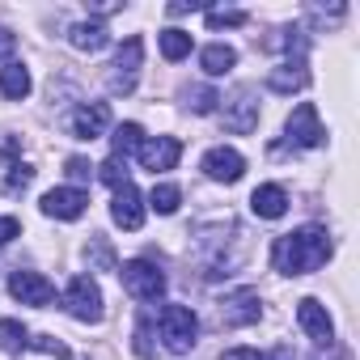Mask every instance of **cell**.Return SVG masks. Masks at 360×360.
I'll use <instances>...</instances> for the list:
<instances>
[{
    "instance_id": "cell-1",
    "label": "cell",
    "mask_w": 360,
    "mask_h": 360,
    "mask_svg": "<svg viewBox=\"0 0 360 360\" xmlns=\"http://www.w3.org/2000/svg\"><path fill=\"white\" fill-rule=\"evenodd\" d=\"M335 255V242L322 225H305V229H292L284 238H276L271 246V267L280 276H309L318 271L326 259Z\"/></svg>"
},
{
    "instance_id": "cell-2",
    "label": "cell",
    "mask_w": 360,
    "mask_h": 360,
    "mask_svg": "<svg viewBox=\"0 0 360 360\" xmlns=\"http://www.w3.org/2000/svg\"><path fill=\"white\" fill-rule=\"evenodd\" d=\"M157 326H161V343H165L174 356H183V352H191V347H195L200 318H195L187 305H165V309H161V318H157Z\"/></svg>"
},
{
    "instance_id": "cell-3",
    "label": "cell",
    "mask_w": 360,
    "mask_h": 360,
    "mask_svg": "<svg viewBox=\"0 0 360 360\" xmlns=\"http://www.w3.org/2000/svg\"><path fill=\"white\" fill-rule=\"evenodd\" d=\"M64 309L77 322H102V288L89 276H72L64 288Z\"/></svg>"
},
{
    "instance_id": "cell-4",
    "label": "cell",
    "mask_w": 360,
    "mask_h": 360,
    "mask_svg": "<svg viewBox=\"0 0 360 360\" xmlns=\"http://www.w3.org/2000/svg\"><path fill=\"white\" fill-rule=\"evenodd\" d=\"M119 280H123L127 297H136V301H157V297L165 292V276H161L148 259H131V263H123V267H119Z\"/></svg>"
},
{
    "instance_id": "cell-5",
    "label": "cell",
    "mask_w": 360,
    "mask_h": 360,
    "mask_svg": "<svg viewBox=\"0 0 360 360\" xmlns=\"http://www.w3.org/2000/svg\"><path fill=\"white\" fill-rule=\"evenodd\" d=\"M140 64H144V43L131 34L123 47H119V56H115V64H110V77H106V85H110V94H131L136 89V77H140Z\"/></svg>"
},
{
    "instance_id": "cell-6",
    "label": "cell",
    "mask_w": 360,
    "mask_h": 360,
    "mask_svg": "<svg viewBox=\"0 0 360 360\" xmlns=\"http://www.w3.org/2000/svg\"><path fill=\"white\" fill-rule=\"evenodd\" d=\"M221 102H225V98H221ZM225 127H229L233 136H246V131L259 127V89H255V85L233 89V98L225 102Z\"/></svg>"
},
{
    "instance_id": "cell-7",
    "label": "cell",
    "mask_w": 360,
    "mask_h": 360,
    "mask_svg": "<svg viewBox=\"0 0 360 360\" xmlns=\"http://www.w3.org/2000/svg\"><path fill=\"white\" fill-rule=\"evenodd\" d=\"M9 292H13V301L39 305V309H47L56 301V284L47 276H39V271H13L9 276Z\"/></svg>"
},
{
    "instance_id": "cell-8",
    "label": "cell",
    "mask_w": 360,
    "mask_h": 360,
    "mask_svg": "<svg viewBox=\"0 0 360 360\" xmlns=\"http://www.w3.org/2000/svg\"><path fill=\"white\" fill-rule=\"evenodd\" d=\"M263 318V301L255 288H238L221 301V326H255Z\"/></svg>"
},
{
    "instance_id": "cell-9",
    "label": "cell",
    "mask_w": 360,
    "mask_h": 360,
    "mask_svg": "<svg viewBox=\"0 0 360 360\" xmlns=\"http://www.w3.org/2000/svg\"><path fill=\"white\" fill-rule=\"evenodd\" d=\"M284 131H288V140H292L297 148H318V144H322V123H318V106H314V102H301V106H297V110L288 115Z\"/></svg>"
},
{
    "instance_id": "cell-10",
    "label": "cell",
    "mask_w": 360,
    "mask_h": 360,
    "mask_svg": "<svg viewBox=\"0 0 360 360\" xmlns=\"http://www.w3.org/2000/svg\"><path fill=\"white\" fill-rule=\"evenodd\" d=\"M297 322H301V330L314 339V343H335V322H330V314H326V305L318 301V297H305V301H297Z\"/></svg>"
},
{
    "instance_id": "cell-11",
    "label": "cell",
    "mask_w": 360,
    "mask_h": 360,
    "mask_svg": "<svg viewBox=\"0 0 360 360\" xmlns=\"http://www.w3.org/2000/svg\"><path fill=\"white\" fill-rule=\"evenodd\" d=\"M204 174L212 178V183H238V178L246 174V157L238 148H208L204 153Z\"/></svg>"
},
{
    "instance_id": "cell-12",
    "label": "cell",
    "mask_w": 360,
    "mask_h": 360,
    "mask_svg": "<svg viewBox=\"0 0 360 360\" xmlns=\"http://www.w3.org/2000/svg\"><path fill=\"white\" fill-rule=\"evenodd\" d=\"M85 204H89V195L81 187H56V191L43 195V212L51 221H77L85 212Z\"/></svg>"
},
{
    "instance_id": "cell-13",
    "label": "cell",
    "mask_w": 360,
    "mask_h": 360,
    "mask_svg": "<svg viewBox=\"0 0 360 360\" xmlns=\"http://www.w3.org/2000/svg\"><path fill=\"white\" fill-rule=\"evenodd\" d=\"M178 157H183V140H174V136H157V140H144L140 144V165L144 169H174Z\"/></svg>"
},
{
    "instance_id": "cell-14",
    "label": "cell",
    "mask_w": 360,
    "mask_h": 360,
    "mask_svg": "<svg viewBox=\"0 0 360 360\" xmlns=\"http://www.w3.org/2000/svg\"><path fill=\"white\" fill-rule=\"evenodd\" d=\"M110 127V106L106 102H85L72 110V136L77 140H94Z\"/></svg>"
},
{
    "instance_id": "cell-15",
    "label": "cell",
    "mask_w": 360,
    "mask_h": 360,
    "mask_svg": "<svg viewBox=\"0 0 360 360\" xmlns=\"http://www.w3.org/2000/svg\"><path fill=\"white\" fill-rule=\"evenodd\" d=\"M110 217H115V225H123V229H140V225H144V195H140L131 183H123V187L115 191Z\"/></svg>"
},
{
    "instance_id": "cell-16",
    "label": "cell",
    "mask_w": 360,
    "mask_h": 360,
    "mask_svg": "<svg viewBox=\"0 0 360 360\" xmlns=\"http://www.w3.org/2000/svg\"><path fill=\"white\" fill-rule=\"evenodd\" d=\"M305 85H309L305 56H301V60H284L280 68L267 72V89H276V94H297V89H305Z\"/></svg>"
},
{
    "instance_id": "cell-17",
    "label": "cell",
    "mask_w": 360,
    "mask_h": 360,
    "mask_svg": "<svg viewBox=\"0 0 360 360\" xmlns=\"http://www.w3.org/2000/svg\"><path fill=\"white\" fill-rule=\"evenodd\" d=\"M250 208H255V217H263V221H280V217L288 212V191L276 187V183H263V187H255Z\"/></svg>"
},
{
    "instance_id": "cell-18",
    "label": "cell",
    "mask_w": 360,
    "mask_h": 360,
    "mask_svg": "<svg viewBox=\"0 0 360 360\" xmlns=\"http://www.w3.org/2000/svg\"><path fill=\"white\" fill-rule=\"evenodd\" d=\"M68 43L77 47V51H102L106 43H110V30L102 26V22H77L72 30H68Z\"/></svg>"
},
{
    "instance_id": "cell-19",
    "label": "cell",
    "mask_w": 360,
    "mask_h": 360,
    "mask_svg": "<svg viewBox=\"0 0 360 360\" xmlns=\"http://www.w3.org/2000/svg\"><path fill=\"white\" fill-rule=\"evenodd\" d=\"M140 144H144V127L140 123H119L115 136H110V157L127 161L131 153H140Z\"/></svg>"
},
{
    "instance_id": "cell-20",
    "label": "cell",
    "mask_w": 360,
    "mask_h": 360,
    "mask_svg": "<svg viewBox=\"0 0 360 360\" xmlns=\"http://www.w3.org/2000/svg\"><path fill=\"white\" fill-rule=\"evenodd\" d=\"M200 64H204V72H208V77H225V72L238 64V51H233V47H225V43H212V47H204V51H200Z\"/></svg>"
},
{
    "instance_id": "cell-21",
    "label": "cell",
    "mask_w": 360,
    "mask_h": 360,
    "mask_svg": "<svg viewBox=\"0 0 360 360\" xmlns=\"http://www.w3.org/2000/svg\"><path fill=\"white\" fill-rule=\"evenodd\" d=\"M0 94L13 98V102H22L30 94V72L22 64H5V68H0Z\"/></svg>"
},
{
    "instance_id": "cell-22",
    "label": "cell",
    "mask_w": 360,
    "mask_h": 360,
    "mask_svg": "<svg viewBox=\"0 0 360 360\" xmlns=\"http://www.w3.org/2000/svg\"><path fill=\"white\" fill-rule=\"evenodd\" d=\"M161 56L169 60V64H178V60H187L191 56V34L187 30H161Z\"/></svg>"
},
{
    "instance_id": "cell-23",
    "label": "cell",
    "mask_w": 360,
    "mask_h": 360,
    "mask_svg": "<svg viewBox=\"0 0 360 360\" xmlns=\"http://www.w3.org/2000/svg\"><path fill=\"white\" fill-rule=\"evenodd\" d=\"M26 343H30V330L18 318H0V347L5 352H26Z\"/></svg>"
},
{
    "instance_id": "cell-24",
    "label": "cell",
    "mask_w": 360,
    "mask_h": 360,
    "mask_svg": "<svg viewBox=\"0 0 360 360\" xmlns=\"http://www.w3.org/2000/svg\"><path fill=\"white\" fill-rule=\"evenodd\" d=\"M178 204H183V191H178L174 183H161V187H153V195H148V208L161 212V217L178 212Z\"/></svg>"
},
{
    "instance_id": "cell-25",
    "label": "cell",
    "mask_w": 360,
    "mask_h": 360,
    "mask_svg": "<svg viewBox=\"0 0 360 360\" xmlns=\"http://www.w3.org/2000/svg\"><path fill=\"white\" fill-rule=\"evenodd\" d=\"M98 178H102V183L106 187H123V183H131V178H127V161H119V157H106L102 165H98Z\"/></svg>"
},
{
    "instance_id": "cell-26",
    "label": "cell",
    "mask_w": 360,
    "mask_h": 360,
    "mask_svg": "<svg viewBox=\"0 0 360 360\" xmlns=\"http://www.w3.org/2000/svg\"><path fill=\"white\" fill-rule=\"evenodd\" d=\"M250 18L242 13V9H208V26L212 30H221V26H246Z\"/></svg>"
},
{
    "instance_id": "cell-27",
    "label": "cell",
    "mask_w": 360,
    "mask_h": 360,
    "mask_svg": "<svg viewBox=\"0 0 360 360\" xmlns=\"http://www.w3.org/2000/svg\"><path fill=\"white\" fill-rule=\"evenodd\" d=\"M30 183H34V169H30V165H13V169H9V178H5V191H9V195H18V191H26Z\"/></svg>"
},
{
    "instance_id": "cell-28",
    "label": "cell",
    "mask_w": 360,
    "mask_h": 360,
    "mask_svg": "<svg viewBox=\"0 0 360 360\" xmlns=\"http://www.w3.org/2000/svg\"><path fill=\"white\" fill-rule=\"evenodd\" d=\"M136 356L140 360H153V322L148 318L136 322Z\"/></svg>"
},
{
    "instance_id": "cell-29",
    "label": "cell",
    "mask_w": 360,
    "mask_h": 360,
    "mask_svg": "<svg viewBox=\"0 0 360 360\" xmlns=\"http://www.w3.org/2000/svg\"><path fill=\"white\" fill-rule=\"evenodd\" d=\"M187 98H191V110H195V115H212V110H217V102H221V98H217V89H191Z\"/></svg>"
},
{
    "instance_id": "cell-30",
    "label": "cell",
    "mask_w": 360,
    "mask_h": 360,
    "mask_svg": "<svg viewBox=\"0 0 360 360\" xmlns=\"http://www.w3.org/2000/svg\"><path fill=\"white\" fill-rule=\"evenodd\" d=\"M64 169H68V178H72V183H85V178L94 174V165H89L85 157H68V165H64Z\"/></svg>"
},
{
    "instance_id": "cell-31",
    "label": "cell",
    "mask_w": 360,
    "mask_h": 360,
    "mask_svg": "<svg viewBox=\"0 0 360 360\" xmlns=\"http://www.w3.org/2000/svg\"><path fill=\"white\" fill-rule=\"evenodd\" d=\"M18 233H22V221L18 217H0V250H5Z\"/></svg>"
},
{
    "instance_id": "cell-32",
    "label": "cell",
    "mask_w": 360,
    "mask_h": 360,
    "mask_svg": "<svg viewBox=\"0 0 360 360\" xmlns=\"http://www.w3.org/2000/svg\"><path fill=\"white\" fill-rule=\"evenodd\" d=\"M221 360H271V356L259 347H229V352H221Z\"/></svg>"
},
{
    "instance_id": "cell-33",
    "label": "cell",
    "mask_w": 360,
    "mask_h": 360,
    "mask_svg": "<svg viewBox=\"0 0 360 360\" xmlns=\"http://www.w3.org/2000/svg\"><path fill=\"white\" fill-rule=\"evenodd\" d=\"M13 47H18V34H13V30H5V26H0V64H9Z\"/></svg>"
},
{
    "instance_id": "cell-34",
    "label": "cell",
    "mask_w": 360,
    "mask_h": 360,
    "mask_svg": "<svg viewBox=\"0 0 360 360\" xmlns=\"http://www.w3.org/2000/svg\"><path fill=\"white\" fill-rule=\"evenodd\" d=\"M119 9V0H94L89 5V13H115Z\"/></svg>"
}]
</instances>
